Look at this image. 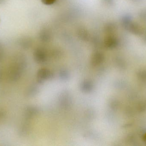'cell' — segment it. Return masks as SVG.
<instances>
[{
    "mask_svg": "<svg viewBox=\"0 0 146 146\" xmlns=\"http://www.w3.org/2000/svg\"><path fill=\"white\" fill-rule=\"evenodd\" d=\"M102 60V57L101 56V55L100 54H97L95 55L93 57V64H97L101 63V61Z\"/></svg>",
    "mask_w": 146,
    "mask_h": 146,
    "instance_id": "2",
    "label": "cell"
},
{
    "mask_svg": "<svg viewBox=\"0 0 146 146\" xmlns=\"http://www.w3.org/2000/svg\"><path fill=\"white\" fill-rule=\"evenodd\" d=\"M50 75V72L46 69H42L38 72V78L40 79H44L48 77Z\"/></svg>",
    "mask_w": 146,
    "mask_h": 146,
    "instance_id": "1",
    "label": "cell"
},
{
    "mask_svg": "<svg viewBox=\"0 0 146 146\" xmlns=\"http://www.w3.org/2000/svg\"><path fill=\"white\" fill-rule=\"evenodd\" d=\"M42 2L46 5H50L55 2L56 0H42Z\"/></svg>",
    "mask_w": 146,
    "mask_h": 146,
    "instance_id": "3",
    "label": "cell"
}]
</instances>
